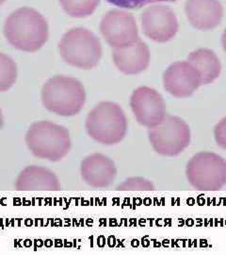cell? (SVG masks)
Here are the masks:
<instances>
[{"instance_id":"obj_22","label":"cell","mask_w":226,"mask_h":255,"mask_svg":"<svg viewBox=\"0 0 226 255\" xmlns=\"http://www.w3.org/2000/svg\"><path fill=\"white\" fill-rule=\"evenodd\" d=\"M222 45H223V48H224V50L226 53V28L224 31L223 37H222Z\"/></svg>"},{"instance_id":"obj_2","label":"cell","mask_w":226,"mask_h":255,"mask_svg":"<svg viewBox=\"0 0 226 255\" xmlns=\"http://www.w3.org/2000/svg\"><path fill=\"white\" fill-rule=\"evenodd\" d=\"M41 99L47 111L69 118L81 112L86 102V92L77 79L57 75L44 84Z\"/></svg>"},{"instance_id":"obj_11","label":"cell","mask_w":226,"mask_h":255,"mask_svg":"<svg viewBox=\"0 0 226 255\" xmlns=\"http://www.w3.org/2000/svg\"><path fill=\"white\" fill-rule=\"evenodd\" d=\"M202 85L197 70L187 62H175L163 74L164 89L178 99L189 98Z\"/></svg>"},{"instance_id":"obj_13","label":"cell","mask_w":226,"mask_h":255,"mask_svg":"<svg viewBox=\"0 0 226 255\" xmlns=\"http://www.w3.org/2000/svg\"><path fill=\"white\" fill-rule=\"evenodd\" d=\"M112 60L122 73L137 75L147 69L150 63V50L145 42L140 39L131 46L113 48Z\"/></svg>"},{"instance_id":"obj_15","label":"cell","mask_w":226,"mask_h":255,"mask_svg":"<svg viewBox=\"0 0 226 255\" xmlns=\"http://www.w3.org/2000/svg\"><path fill=\"white\" fill-rule=\"evenodd\" d=\"M15 189L18 191H60L62 185L52 170L40 165H29L19 174L15 181Z\"/></svg>"},{"instance_id":"obj_14","label":"cell","mask_w":226,"mask_h":255,"mask_svg":"<svg viewBox=\"0 0 226 255\" xmlns=\"http://www.w3.org/2000/svg\"><path fill=\"white\" fill-rule=\"evenodd\" d=\"M185 10L190 24L200 30L215 28L224 16V8L219 0H188Z\"/></svg>"},{"instance_id":"obj_18","label":"cell","mask_w":226,"mask_h":255,"mask_svg":"<svg viewBox=\"0 0 226 255\" xmlns=\"http://www.w3.org/2000/svg\"><path fill=\"white\" fill-rule=\"evenodd\" d=\"M17 64L8 55L0 52V92L8 91L17 80Z\"/></svg>"},{"instance_id":"obj_17","label":"cell","mask_w":226,"mask_h":255,"mask_svg":"<svg viewBox=\"0 0 226 255\" xmlns=\"http://www.w3.org/2000/svg\"><path fill=\"white\" fill-rule=\"evenodd\" d=\"M64 11L75 18L87 17L94 12L100 0H59Z\"/></svg>"},{"instance_id":"obj_7","label":"cell","mask_w":226,"mask_h":255,"mask_svg":"<svg viewBox=\"0 0 226 255\" xmlns=\"http://www.w3.org/2000/svg\"><path fill=\"white\" fill-rule=\"evenodd\" d=\"M148 138L157 154L177 156L190 145V126L184 119L167 115L161 123L149 128Z\"/></svg>"},{"instance_id":"obj_24","label":"cell","mask_w":226,"mask_h":255,"mask_svg":"<svg viewBox=\"0 0 226 255\" xmlns=\"http://www.w3.org/2000/svg\"><path fill=\"white\" fill-rule=\"evenodd\" d=\"M6 0H0V6H2L4 3H5Z\"/></svg>"},{"instance_id":"obj_10","label":"cell","mask_w":226,"mask_h":255,"mask_svg":"<svg viewBox=\"0 0 226 255\" xmlns=\"http://www.w3.org/2000/svg\"><path fill=\"white\" fill-rule=\"evenodd\" d=\"M141 19L145 36L156 43L171 41L178 31L175 13L167 6H151L145 9Z\"/></svg>"},{"instance_id":"obj_16","label":"cell","mask_w":226,"mask_h":255,"mask_svg":"<svg viewBox=\"0 0 226 255\" xmlns=\"http://www.w3.org/2000/svg\"><path fill=\"white\" fill-rule=\"evenodd\" d=\"M188 62L199 73L202 85L212 83L221 75V61L211 49L199 48L192 51L188 56Z\"/></svg>"},{"instance_id":"obj_12","label":"cell","mask_w":226,"mask_h":255,"mask_svg":"<svg viewBox=\"0 0 226 255\" xmlns=\"http://www.w3.org/2000/svg\"><path fill=\"white\" fill-rule=\"evenodd\" d=\"M80 174L83 181L93 188H106L117 176L115 163L106 155L92 153L82 161Z\"/></svg>"},{"instance_id":"obj_5","label":"cell","mask_w":226,"mask_h":255,"mask_svg":"<svg viewBox=\"0 0 226 255\" xmlns=\"http://www.w3.org/2000/svg\"><path fill=\"white\" fill-rule=\"evenodd\" d=\"M59 52L66 64L90 70L99 64L103 49L93 32L85 27H74L61 39Z\"/></svg>"},{"instance_id":"obj_6","label":"cell","mask_w":226,"mask_h":255,"mask_svg":"<svg viewBox=\"0 0 226 255\" xmlns=\"http://www.w3.org/2000/svg\"><path fill=\"white\" fill-rule=\"evenodd\" d=\"M186 176L196 190L218 191L226 184V161L214 152H199L187 164Z\"/></svg>"},{"instance_id":"obj_1","label":"cell","mask_w":226,"mask_h":255,"mask_svg":"<svg viewBox=\"0 0 226 255\" xmlns=\"http://www.w3.org/2000/svg\"><path fill=\"white\" fill-rule=\"evenodd\" d=\"M3 31L10 46L29 53L40 50L49 37L46 19L28 7L12 11L5 20Z\"/></svg>"},{"instance_id":"obj_4","label":"cell","mask_w":226,"mask_h":255,"mask_svg":"<svg viewBox=\"0 0 226 255\" xmlns=\"http://www.w3.org/2000/svg\"><path fill=\"white\" fill-rule=\"evenodd\" d=\"M89 136L102 145L119 144L127 135V119L122 107L111 101H102L90 111L85 123Z\"/></svg>"},{"instance_id":"obj_20","label":"cell","mask_w":226,"mask_h":255,"mask_svg":"<svg viewBox=\"0 0 226 255\" xmlns=\"http://www.w3.org/2000/svg\"><path fill=\"white\" fill-rule=\"evenodd\" d=\"M110 4H113L120 8L125 9H140L149 4L159 2H175L177 0H107Z\"/></svg>"},{"instance_id":"obj_23","label":"cell","mask_w":226,"mask_h":255,"mask_svg":"<svg viewBox=\"0 0 226 255\" xmlns=\"http://www.w3.org/2000/svg\"><path fill=\"white\" fill-rule=\"evenodd\" d=\"M3 124H4V118H3V113H2V110L0 108V129L3 127Z\"/></svg>"},{"instance_id":"obj_9","label":"cell","mask_w":226,"mask_h":255,"mask_svg":"<svg viewBox=\"0 0 226 255\" xmlns=\"http://www.w3.org/2000/svg\"><path fill=\"white\" fill-rule=\"evenodd\" d=\"M130 107L138 123L148 128L157 126L167 116L162 96L147 86L134 90L130 98Z\"/></svg>"},{"instance_id":"obj_8","label":"cell","mask_w":226,"mask_h":255,"mask_svg":"<svg viewBox=\"0 0 226 255\" xmlns=\"http://www.w3.org/2000/svg\"><path fill=\"white\" fill-rule=\"evenodd\" d=\"M100 31L112 48L131 46L140 40L134 16L124 10L112 9L101 20Z\"/></svg>"},{"instance_id":"obj_21","label":"cell","mask_w":226,"mask_h":255,"mask_svg":"<svg viewBox=\"0 0 226 255\" xmlns=\"http://www.w3.org/2000/svg\"><path fill=\"white\" fill-rule=\"evenodd\" d=\"M214 137L218 146L226 150V117L216 125L214 128Z\"/></svg>"},{"instance_id":"obj_3","label":"cell","mask_w":226,"mask_h":255,"mask_svg":"<svg viewBox=\"0 0 226 255\" xmlns=\"http://www.w3.org/2000/svg\"><path fill=\"white\" fill-rule=\"evenodd\" d=\"M26 144L40 159L59 162L70 152L72 141L68 128L51 121H37L28 128Z\"/></svg>"},{"instance_id":"obj_19","label":"cell","mask_w":226,"mask_h":255,"mask_svg":"<svg viewBox=\"0 0 226 255\" xmlns=\"http://www.w3.org/2000/svg\"><path fill=\"white\" fill-rule=\"evenodd\" d=\"M119 191H152L154 190L153 182L143 177H131L119 184L116 188Z\"/></svg>"}]
</instances>
